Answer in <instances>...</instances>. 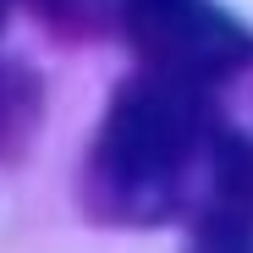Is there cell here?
I'll return each instance as SVG.
<instances>
[{
	"mask_svg": "<svg viewBox=\"0 0 253 253\" xmlns=\"http://www.w3.org/2000/svg\"><path fill=\"white\" fill-rule=\"evenodd\" d=\"M209 88L171 72H132L110 94L88 160L83 204L105 226H160L193 204V176L215 143Z\"/></svg>",
	"mask_w": 253,
	"mask_h": 253,
	"instance_id": "obj_1",
	"label": "cell"
},
{
	"mask_svg": "<svg viewBox=\"0 0 253 253\" xmlns=\"http://www.w3.org/2000/svg\"><path fill=\"white\" fill-rule=\"evenodd\" d=\"M44 116V83L22 61H0V160H17Z\"/></svg>",
	"mask_w": 253,
	"mask_h": 253,
	"instance_id": "obj_3",
	"label": "cell"
},
{
	"mask_svg": "<svg viewBox=\"0 0 253 253\" xmlns=\"http://www.w3.org/2000/svg\"><path fill=\"white\" fill-rule=\"evenodd\" d=\"M22 6L44 22L55 39H94V33H105V22L116 17L110 0H22Z\"/></svg>",
	"mask_w": 253,
	"mask_h": 253,
	"instance_id": "obj_4",
	"label": "cell"
},
{
	"mask_svg": "<svg viewBox=\"0 0 253 253\" xmlns=\"http://www.w3.org/2000/svg\"><path fill=\"white\" fill-rule=\"evenodd\" d=\"M187 253H253V231L226 226V220H198Z\"/></svg>",
	"mask_w": 253,
	"mask_h": 253,
	"instance_id": "obj_5",
	"label": "cell"
},
{
	"mask_svg": "<svg viewBox=\"0 0 253 253\" xmlns=\"http://www.w3.org/2000/svg\"><path fill=\"white\" fill-rule=\"evenodd\" d=\"M116 17L154 72L215 88L253 66V28L215 0H116Z\"/></svg>",
	"mask_w": 253,
	"mask_h": 253,
	"instance_id": "obj_2",
	"label": "cell"
},
{
	"mask_svg": "<svg viewBox=\"0 0 253 253\" xmlns=\"http://www.w3.org/2000/svg\"><path fill=\"white\" fill-rule=\"evenodd\" d=\"M6 6H11V0H0V17H6Z\"/></svg>",
	"mask_w": 253,
	"mask_h": 253,
	"instance_id": "obj_6",
	"label": "cell"
}]
</instances>
